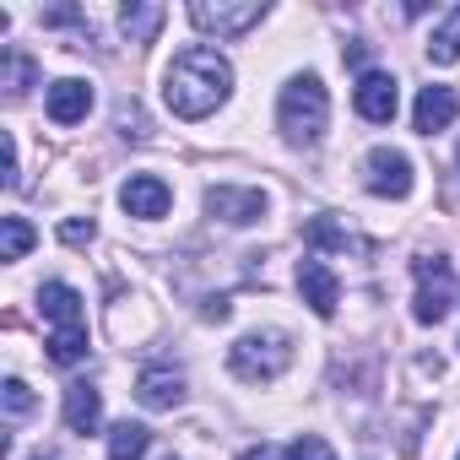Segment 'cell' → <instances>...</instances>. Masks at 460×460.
I'll list each match as a JSON object with an SVG mask.
<instances>
[{
  "instance_id": "obj_3",
  "label": "cell",
  "mask_w": 460,
  "mask_h": 460,
  "mask_svg": "<svg viewBox=\"0 0 460 460\" xmlns=\"http://www.w3.org/2000/svg\"><path fill=\"white\" fill-rule=\"evenodd\" d=\"M39 309L49 320V363L76 368L87 358V314H82V293L71 282H44L39 288Z\"/></svg>"
},
{
  "instance_id": "obj_21",
  "label": "cell",
  "mask_w": 460,
  "mask_h": 460,
  "mask_svg": "<svg viewBox=\"0 0 460 460\" xmlns=\"http://www.w3.org/2000/svg\"><path fill=\"white\" fill-rule=\"evenodd\" d=\"M33 244H39V234L28 217H0V261H22Z\"/></svg>"
},
{
  "instance_id": "obj_13",
  "label": "cell",
  "mask_w": 460,
  "mask_h": 460,
  "mask_svg": "<svg viewBox=\"0 0 460 460\" xmlns=\"http://www.w3.org/2000/svg\"><path fill=\"white\" fill-rule=\"evenodd\" d=\"M87 109H93V82H82V76H60V82L44 93V114H49L55 125H82Z\"/></svg>"
},
{
  "instance_id": "obj_9",
  "label": "cell",
  "mask_w": 460,
  "mask_h": 460,
  "mask_svg": "<svg viewBox=\"0 0 460 460\" xmlns=\"http://www.w3.org/2000/svg\"><path fill=\"white\" fill-rule=\"evenodd\" d=\"M352 109L368 119V125H390L395 109H401V82L390 71H363L358 87H352Z\"/></svg>"
},
{
  "instance_id": "obj_31",
  "label": "cell",
  "mask_w": 460,
  "mask_h": 460,
  "mask_svg": "<svg viewBox=\"0 0 460 460\" xmlns=\"http://www.w3.org/2000/svg\"><path fill=\"white\" fill-rule=\"evenodd\" d=\"M455 460H460V455H455Z\"/></svg>"
},
{
  "instance_id": "obj_10",
  "label": "cell",
  "mask_w": 460,
  "mask_h": 460,
  "mask_svg": "<svg viewBox=\"0 0 460 460\" xmlns=\"http://www.w3.org/2000/svg\"><path fill=\"white\" fill-rule=\"evenodd\" d=\"M119 206H125V217L157 222V217H168V206H173V190H168L157 173H130V179L119 184Z\"/></svg>"
},
{
  "instance_id": "obj_7",
  "label": "cell",
  "mask_w": 460,
  "mask_h": 460,
  "mask_svg": "<svg viewBox=\"0 0 460 460\" xmlns=\"http://www.w3.org/2000/svg\"><path fill=\"white\" fill-rule=\"evenodd\" d=\"M363 184H368V195H379V200H406L411 184H417V168H411V157H406L401 146H368V157H363Z\"/></svg>"
},
{
  "instance_id": "obj_1",
  "label": "cell",
  "mask_w": 460,
  "mask_h": 460,
  "mask_svg": "<svg viewBox=\"0 0 460 460\" xmlns=\"http://www.w3.org/2000/svg\"><path fill=\"white\" fill-rule=\"evenodd\" d=\"M234 93V66L227 55H217L211 44H190L173 55V66L163 71V98L179 119H206L227 103Z\"/></svg>"
},
{
  "instance_id": "obj_6",
  "label": "cell",
  "mask_w": 460,
  "mask_h": 460,
  "mask_svg": "<svg viewBox=\"0 0 460 460\" xmlns=\"http://www.w3.org/2000/svg\"><path fill=\"white\" fill-rule=\"evenodd\" d=\"M190 22L206 39H244L250 28L266 22V6H261V0H195Z\"/></svg>"
},
{
  "instance_id": "obj_23",
  "label": "cell",
  "mask_w": 460,
  "mask_h": 460,
  "mask_svg": "<svg viewBox=\"0 0 460 460\" xmlns=\"http://www.w3.org/2000/svg\"><path fill=\"white\" fill-rule=\"evenodd\" d=\"M288 455H293V460H336V455H331V444H325L320 433H304V438H298Z\"/></svg>"
},
{
  "instance_id": "obj_20",
  "label": "cell",
  "mask_w": 460,
  "mask_h": 460,
  "mask_svg": "<svg viewBox=\"0 0 460 460\" xmlns=\"http://www.w3.org/2000/svg\"><path fill=\"white\" fill-rule=\"evenodd\" d=\"M152 449V433L141 422H114L109 428V460H141Z\"/></svg>"
},
{
  "instance_id": "obj_8",
  "label": "cell",
  "mask_w": 460,
  "mask_h": 460,
  "mask_svg": "<svg viewBox=\"0 0 460 460\" xmlns=\"http://www.w3.org/2000/svg\"><path fill=\"white\" fill-rule=\"evenodd\" d=\"M200 206H206V217L211 222H227V227H255L261 217H266V190H250V184H211L206 195H200Z\"/></svg>"
},
{
  "instance_id": "obj_11",
  "label": "cell",
  "mask_w": 460,
  "mask_h": 460,
  "mask_svg": "<svg viewBox=\"0 0 460 460\" xmlns=\"http://www.w3.org/2000/svg\"><path fill=\"white\" fill-rule=\"evenodd\" d=\"M136 401H141L146 411H173V406L184 401V374H179L173 363H146V368L136 374Z\"/></svg>"
},
{
  "instance_id": "obj_14",
  "label": "cell",
  "mask_w": 460,
  "mask_h": 460,
  "mask_svg": "<svg viewBox=\"0 0 460 460\" xmlns=\"http://www.w3.org/2000/svg\"><path fill=\"white\" fill-rule=\"evenodd\" d=\"M455 114H460L455 87H422L417 103H411V130H417V136H438V130L455 125Z\"/></svg>"
},
{
  "instance_id": "obj_2",
  "label": "cell",
  "mask_w": 460,
  "mask_h": 460,
  "mask_svg": "<svg viewBox=\"0 0 460 460\" xmlns=\"http://www.w3.org/2000/svg\"><path fill=\"white\" fill-rule=\"evenodd\" d=\"M325 125H331V93H325V82L314 71L293 76L282 87V98H277V130H282V141L288 146H314L325 136Z\"/></svg>"
},
{
  "instance_id": "obj_4",
  "label": "cell",
  "mask_w": 460,
  "mask_h": 460,
  "mask_svg": "<svg viewBox=\"0 0 460 460\" xmlns=\"http://www.w3.org/2000/svg\"><path fill=\"white\" fill-rule=\"evenodd\" d=\"M288 363H293L288 331H250L227 347V374L244 379V385H271V379L288 374Z\"/></svg>"
},
{
  "instance_id": "obj_22",
  "label": "cell",
  "mask_w": 460,
  "mask_h": 460,
  "mask_svg": "<svg viewBox=\"0 0 460 460\" xmlns=\"http://www.w3.org/2000/svg\"><path fill=\"white\" fill-rule=\"evenodd\" d=\"M114 125H119L125 141H146V136H152V125H146V114H141L136 98H119V103H114Z\"/></svg>"
},
{
  "instance_id": "obj_24",
  "label": "cell",
  "mask_w": 460,
  "mask_h": 460,
  "mask_svg": "<svg viewBox=\"0 0 460 460\" xmlns=\"http://www.w3.org/2000/svg\"><path fill=\"white\" fill-rule=\"evenodd\" d=\"M6 411H12V417H28V411H33V390H28L22 379H6Z\"/></svg>"
},
{
  "instance_id": "obj_30",
  "label": "cell",
  "mask_w": 460,
  "mask_h": 460,
  "mask_svg": "<svg viewBox=\"0 0 460 460\" xmlns=\"http://www.w3.org/2000/svg\"><path fill=\"white\" fill-rule=\"evenodd\" d=\"M168 460H173V455H168Z\"/></svg>"
},
{
  "instance_id": "obj_27",
  "label": "cell",
  "mask_w": 460,
  "mask_h": 460,
  "mask_svg": "<svg viewBox=\"0 0 460 460\" xmlns=\"http://www.w3.org/2000/svg\"><path fill=\"white\" fill-rule=\"evenodd\" d=\"M239 460H293V455H288V449H277V444H250Z\"/></svg>"
},
{
  "instance_id": "obj_19",
  "label": "cell",
  "mask_w": 460,
  "mask_h": 460,
  "mask_svg": "<svg viewBox=\"0 0 460 460\" xmlns=\"http://www.w3.org/2000/svg\"><path fill=\"white\" fill-rule=\"evenodd\" d=\"M428 60H433V66H455V60H460V6H449L444 22L433 28V39H428Z\"/></svg>"
},
{
  "instance_id": "obj_5",
  "label": "cell",
  "mask_w": 460,
  "mask_h": 460,
  "mask_svg": "<svg viewBox=\"0 0 460 460\" xmlns=\"http://www.w3.org/2000/svg\"><path fill=\"white\" fill-rule=\"evenodd\" d=\"M411 277H417L411 320H417V325H438V320L455 309V293H460L455 266H449L444 255H417V261H411Z\"/></svg>"
},
{
  "instance_id": "obj_28",
  "label": "cell",
  "mask_w": 460,
  "mask_h": 460,
  "mask_svg": "<svg viewBox=\"0 0 460 460\" xmlns=\"http://www.w3.org/2000/svg\"><path fill=\"white\" fill-rule=\"evenodd\" d=\"M28 460H60V455H28Z\"/></svg>"
},
{
  "instance_id": "obj_16",
  "label": "cell",
  "mask_w": 460,
  "mask_h": 460,
  "mask_svg": "<svg viewBox=\"0 0 460 460\" xmlns=\"http://www.w3.org/2000/svg\"><path fill=\"white\" fill-rule=\"evenodd\" d=\"M98 422H103V395L87 379H71L66 385V428L87 438V433H98Z\"/></svg>"
},
{
  "instance_id": "obj_15",
  "label": "cell",
  "mask_w": 460,
  "mask_h": 460,
  "mask_svg": "<svg viewBox=\"0 0 460 460\" xmlns=\"http://www.w3.org/2000/svg\"><path fill=\"white\" fill-rule=\"evenodd\" d=\"M304 239H309V250H336V255H368V239L363 234H352V227L341 222V217H314L309 227H304Z\"/></svg>"
},
{
  "instance_id": "obj_26",
  "label": "cell",
  "mask_w": 460,
  "mask_h": 460,
  "mask_svg": "<svg viewBox=\"0 0 460 460\" xmlns=\"http://www.w3.org/2000/svg\"><path fill=\"white\" fill-rule=\"evenodd\" d=\"M22 184V168H17V136H6V190Z\"/></svg>"
},
{
  "instance_id": "obj_29",
  "label": "cell",
  "mask_w": 460,
  "mask_h": 460,
  "mask_svg": "<svg viewBox=\"0 0 460 460\" xmlns=\"http://www.w3.org/2000/svg\"><path fill=\"white\" fill-rule=\"evenodd\" d=\"M455 163H460V146H455Z\"/></svg>"
},
{
  "instance_id": "obj_17",
  "label": "cell",
  "mask_w": 460,
  "mask_h": 460,
  "mask_svg": "<svg viewBox=\"0 0 460 460\" xmlns=\"http://www.w3.org/2000/svg\"><path fill=\"white\" fill-rule=\"evenodd\" d=\"M163 22H168V12L152 6V0H130V6L119 12V33H125L130 44H152V39L163 33Z\"/></svg>"
},
{
  "instance_id": "obj_25",
  "label": "cell",
  "mask_w": 460,
  "mask_h": 460,
  "mask_svg": "<svg viewBox=\"0 0 460 460\" xmlns=\"http://www.w3.org/2000/svg\"><path fill=\"white\" fill-rule=\"evenodd\" d=\"M93 234H98V227H93V217H87V222H82V217L60 222V239H66V244H93Z\"/></svg>"
},
{
  "instance_id": "obj_18",
  "label": "cell",
  "mask_w": 460,
  "mask_h": 460,
  "mask_svg": "<svg viewBox=\"0 0 460 460\" xmlns=\"http://www.w3.org/2000/svg\"><path fill=\"white\" fill-rule=\"evenodd\" d=\"M33 76H39V66H33L22 49H6V55H0V87H6V98H12V103H17V98H28Z\"/></svg>"
},
{
  "instance_id": "obj_12",
  "label": "cell",
  "mask_w": 460,
  "mask_h": 460,
  "mask_svg": "<svg viewBox=\"0 0 460 460\" xmlns=\"http://www.w3.org/2000/svg\"><path fill=\"white\" fill-rule=\"evenodd\" d=\"M298 293H304V304H309L320 320H331V314H336V304H341V282H336V271H331L320 255L298 261Z\"/></svg>"
}]
</instances>
